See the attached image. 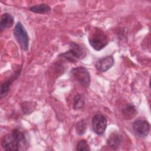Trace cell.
I'll return each mask as SVG.
<instances>
[{
    "label": "cell",
    "mask_w": 151,
    "mask_h": 151,
    "mask_svg": "<svg viewBox=\"0 0 151 151\" xmlns=\"http://www.w3.org/2000/svg\"><path fill=\"white\" fill-rule=\"evenodd\" d=\"M88 42L90 45L96 51H100L108 44V38L100 29L95 28L88 35Z\"/></svg>",
    "instance_id": "cell-1"
},
{
    "label": "cell",
    "mask_w": 151,
    "mask_h": 151,
    "mask_svg": "<svg viewBox=\"0 0 151 151\" xmlns=\"http://www.w3.org/2000/svg\"><path fill=\"white\" fill-rule=\"evenodd\" d=\"M86 48L76 42H71L70 48L67 52L61 53L59 57L65 59L71 63H76L81 60L86 55Z\"/></svg>",
    "instance_id": "cell-2"
},
{
    "label": "cell",
    "mask_w": 151,
    "mask_h": 151,
    "mask_svg": "<svg viewBox=\"0 0 151 151\" xmlns=\"http://www.w3.org/2000/svg\"><path fill=\"white\" fill-rule=\"evenodd\" d=\"M14 36L22 49L28 50L29 47V37L27 32L21 22H18L13 31Z\"/></svg>",
    "instance_id": "cell-3"
},
{
    "label": "cell",
    "mask_w": 151,
    "mask_h": 151,
    "mask_svg": "<svg viewBox=\"0 0 151 151\" xmlns=\"http://www.w3.org/2000/svg\"><path fill=\"white\" fill-rule=\"evenodd\" d=\"M71 74L83 87H88L90 84V75L86 68L78 67L71 69Z\"/></svg>",
    "instance_id": "cell-4"
},
{
    "label": "cell",
    "mask_w": 151,
    "mask_h": 151,
    "mask_svg": "<svg viewBox=\"0 0 151 151\" xmlns=\"http://www.w3.org/2000/svg\"><path fill=\"white\" fill-rule=\"evenodd\" d=\"M132 127L136 135L140 137H146L150 131L149 122L143 119H139L135 120L133 123Z\"/></svg>",
    "instance_id": "cell-5"
},
{
    "label": "cell",
    "mask_w": 151,
    "mask_h": 151,
    "mask_svg": "<svg viewBox=\"0 0 151 151\" xmlns=\"http://www.w3.org/2000/svg\"><path fill=\"white\" fill-rule=\"evenodd\" d=\"M92 128L98 135L104 134L107 127V119L103 114H97L92 119Z\"/></svg>",
    "instance_id": "cell-6"
},
{
    "label": "cell",
    "mask_w": 151,
    "mask_h": 151,
    "mask_svg": "<svg viewBox=\"0 0 151 151\" xmlns=\"http://www.w3.org/2000/svg\"><path fill=\"white\" fill-rule=\"evenodd\" d=\"M2 146L6 150H19L20 146L12 133L5 135L2 139Z\"/></svg>",
    "instance_id": "cell-7"
},
{
    "label": "cell",
    "mask_w": 151,
    "mask_h": 151,
    "mask_svg": "<svg viewBox=\"0 0 151 151\" xmlns=\"http://www.w3.org/2000/svg\"><path fill=\"white\" fill-rule=\"evenodd\" d=\"M114 64V58L111 55H108L99 58L95 64L96 68L100 72H106Z\"/></svg>",
    "instance_id": "cell-8"
},
{
    "label": "cell",
    "mask_w": 151,
    "mask_h": 151,
    "mask_svg": "<svg viewBox=\"0 0 151 151\" xmlns=\"http://www.w3.org/2000/svg\"><path fill=\"white\" fill-rule=\"evenodd\" d=\"M12 134L20 146V150H25L28 147V142L25 133L19 129L15 128L11 132Z\"/></svg>",
    "instance_id": "cell-9"
},
{
    "label": "cell",
    "mask_w": 151,
    "mask_h": 151,
    "mask_svg": "<svg viewBox=\"0 0 151 151\" xmlns=\"http://www.w3.org/2000/svg\"><path fill=\"white\" fill-rule=\"evenodd\" d=\"M14 22V17L9 13H4L2 14L1 18L0 21V28L1 31L4 29L11 28Z\"/></svg>",
    "instance_id": "cell-10"
},
{
    "label": "cell",
    "mask_w": 151,
    "mask_h": 151,
    "mask_svg": "<svg viewBox=\"0 0 151 151\" xmlns=\"http://www.w3.org/2000/svg\"><path fill=\"white\" fill-rule=\"evenodd\" d=\"M21 68L18 69L13 75H12V76L10 77L9 79L4 81V83L2 84L1 90V98L3 96H5L7 94L8 91H9V87H10L11 83L13 82L14 80H15L19 76V75L21 73Z\"/></svg>",
    "instance_id": "cell-11"
},
{
    "label": "cell",
    "mask_w": 151,
    "mask_h": 151,
    "mask_svg": "<svg viewBox=\"0 0 151 151\" xmlns=\"http://www.w3.org/2000/svg\"><path fill=\"white\" fill-rule=\"evenodd\" d=\"M122 113L124 119L129 120L133 119L137 114V110L133 104L128 103L123 107Z\"/></svg>",
    "instance_id": "cell-12"
},
{
    "label": "cell",
    "mask_w": 151,
    "mask_h": 151,
    "mask_svg": "<svg viewBox=\"0 0 151 151\" xmlns=\"http://www.w3.org/2000/svg\"><path fill=\"white\" fill-rule=\"evenodd\" d=\"M122 142V137L119 133L113 132L108 138L107 145L112 149L116 150L120 145Z\"/></svg>",
    "instance_id": "cell-13"
},
{
    "label": "cell",
    "mask_w": 151,
    "mask_h": 151,
    "mask_svg": "<svg viewBox=\"0 0 151 151\" xmlns=\"http://www.w3.org/2000/svg\"><path fill=\"white\" fill-rule=\"evenodd\" d=\"M51 8L46 4H40L32 6L29 8V11L37 14H44L50 12Z\"/></svg>",
    "instance_id": "cell-14"
},
{
    "label": "cell",
    "mask_w": 151,
    "mask_h": 151,
    "mask_svg": "<svg viewBox=\"0 0 151 151\" xmlns=\"http://www.w3.org/2000/svg\"><path fill=\"white\" fill-rule=\"evenodd\" d=\"M84 104V99L80 94H77L73 99V109L74 110L81 109Z\"/></svg>",
    "instance_id": "cell-15"
},
{
    "label": "cell",
    "mask_w": 151,
    "mask_h": 151,
    "mask_svg": "<svg viewBox=\"0 0 151 151\" xmlns=\"http://www.w3.org/2000/svg\"><path fill=\"white\" fill-rule=\"evenodd\" d=\"M87 129V123L84 120L78 122L76 126V130L78 135H83L86 133Z\"/></svg>",
    "instance_id": "cell-16"
},
{
    "label": "cell",
    "mask_w": 151,
    "mask_h": 151,
    "mask_svg": "<svg viewBox=\"0 0 151 151\" xmlns=\"http://www.w3.org/2000/svg\"><path fill=\"white\" fill-rule=\"evenodd\" d=\"M76 149L77 150H90V148L87 141L84 139L78 142Z\"/></svg>",
    "instance_id": "cell-17"
},
{
    "label": "cell",
    "mask_w": 151,
    "mask_h": 151,
    "mask_svg": "<svg viewBox=\"0 0 151 151\" xmlns=\"http://www.w3.org/2000/svg\"><path fill=\"white\" fill-rule=\"evenodd\" d=\"M22 105L23 106L22 107V109L25 114H29L30 113H31L29 110H31V111H32V106L31 105V104H29V102H25L23 103Z\"/></svg>",
    "instance_id": "cell-18"
}]
</instances>
